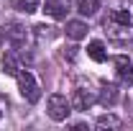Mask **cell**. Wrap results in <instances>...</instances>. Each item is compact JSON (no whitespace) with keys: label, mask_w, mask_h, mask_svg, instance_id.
Here are the masks:
<instances>
[{"label":"cell","mask_w":133,"mask_h":131,"mask_svg":"<svg viewBox=\"0 0 133 131\" xmlns=\"http://www.w3.org/2000/svg\"><path fill=\"white\" fill-rule=\"evenodd\" d=\"M102 31L113 41H133V0H110L102 16Z\"/></svg>","instance_id":"6da1fadb"},{"label":"cell","mask_w":133,"mask_h":131,"mask_svg":"<svg viewBox=\"0 0 133 131\" xmlns=\"http://www.w3.org/2000/svg\"><path fill=\"white\" fill-rule=\"evenodd\" d=\"M3 36L18 51L28 49V44H31V28L23 26V23H8V26H3Z\"/></svg>","instance_id":"7a4b0ae2"},{"label":"cell","mask_w":133,"mask_h":131,"mask_svg":"<svg viewBox=\"0 0 133 131\" xmlns=\"http://www.w3.org/2000/svg\"><path fill=\"white\" fill-rule=\"evenodd\" d=\"M18 80V90H21V95L28 100V103H38V98H41V87H38V82H36V77H33L28 69H21L16 75Z\"/></svg>","instance_id":"3957f363"},{"label":"cell","mask_w":133,"mask_h":131,"mask_svg":"<svg viewBox=\"0 0 133 131\" xmlns=\"http://www.w3.org/2000/svg\"><path fill=\"white\" fill-rule=\"evenodd\" d=\"M46 111H49V118L51 121H66L69 113H72V100H66L64 95H59V93H54L46 103Z\"/></svg>","instance_id":"277c9868"},{"label":"cell","mask_w":133,"mask_h":131,"mask_svg":"<svg viewBox=\"0 0 133 131\" xmlns=\"http://www.w3.org/2000/svg\"><path fill=\"white\" fill-rule=\"evenodd\" d=\"M115 75L120 85H133V62L128 57H115Z\"/></svg>","instance_id":"5b68a950"},{"label":"cell","mask_w":133,"mask_h":131,"mask_svg":"<svg viewBox=\"0 0 133 131\" xmlns=\"http://www.w3.org/2000/svg\"><path fill=\"white\" fill-rule=\"evenodd\" d=\"M92 103H95V93L92 90H84V87L74 90V98H72V108L74 111H87Z\"/></svg>","instance_id":"8992f818"},{"label":"cell","mask_w":133,"mask_h":131,"mask_svg":"<svg viewBox=\"0 0 133 131\" xmlns=\"http://www.w3.org/2000/svg\"><path fill=\"white\" fill-rule=\"evenodd\" d=\"M3 72L5 75H13L16 77L21 72V59H18V49H10L3 54Z\"/></svg>","instance_id":"52a82bcc"},{"label":"cell","mask_w":133,"mask_h":131,"mask_svg":"<svg viewBox=\"0 0 133 131\" xmlns=\"http://www.w3.org/2000/svg\"><path fill=\"white\" fill-rule=\"evenodd\" d=\"M97 100L102 103V105H115L118 103V87L113 85V82H102V85H100Z\"/></svg>","instance_id":"ba28073f"},{"label":"cell","mask_w":133,"mask_h":131,"mask_svg":"<svg viewBox=\"0 0 133 131\" xmlns=\"http://www.w3.org/2000/svg\"><path fill=\"white\" fill-rule=\"evenodd\" d=\"M66 36L74 39V41L84 39L87 36V23L84 21H66Z\"/></svg>","instance_id":"9c48e42d"},{"label":"cell","mask_w":133,"mask_h":131,"mask_svg":"<svg viewBox=\"0 0 133 131\" xmlns=\"http://www.w3.org/2000/svg\"><path fill=\"white\" fill-rule=\"evenodd\" d=\"M44 10H46V16L56 18V21H62L66 16V8L62 5V0H44Z\"/></svg>","instance_id":"30bf717a"},{"label":"cell","mask_w":133,"mask_h":131,"mask_svg":"<svg viewBox=\"0 0 133 131\" xmlns=\"http://www.w3.org/2000/svg\"><path fill=\"white\" fill-rule=\"evenodd\" d=\"M87 54H90V59H95V62H105V59H108V51H105V44H102V41H90Z\"/></svg>","instance_id":"8fae6325"},{"label":"cell","mask_w":133,"mask_h":131,"mask_svg":"<svg viewBox=\"0 0 133 131\" xmlns=\"http://www.w3.org/2000/svg\"><path fill=\"white\" fill-rule=\"evenodd\" d=\"M97 8H100V0H79V3H77V10H79L84 18L95 16V13H97Z\"/></svg>","instance_id":"7c38bea8"},{"label":"cell","mask_w":133,"mask_h":131,"mask_svg":"<svg viewBox=\"0 0 133 131\" xmlns=\"http://www.w3.org/2000/svg\"><path fill=\"white\" fill-rule=\"evenodd\" d=\"M13 8L28 16V13H36L38 10V0H13Z\"/></svg>","instance_id":"4fadbf2b"},{"label":"cell","mask_w":133,"mask_h":131,"mask_svg":"<svg viewBox=\"0 0 133 131\" xmlns=\"http://www.w3.org/2000/svg\"><path fill=\"white\" fill-rule=\"evenodd\" d=\"M95 126H97V129H120V118H118V116H100L97 121H95Z\"/></svg>","instance_id":"5bb4252c"},{"label":"cell","mask_w":133,"mask_h":131,"mask_svg":"<svg viewBox=\"0 0 133 131\" xmlns=\"http://www.w3.org/2000/svg\"><path fill=\"white\" fill-rule=\"evenodd\" d=\"M5 108H8V100L0 95V118H3V113H5Z\"/></svg>","instance_id":"9a60e30c"}]
</instances>
